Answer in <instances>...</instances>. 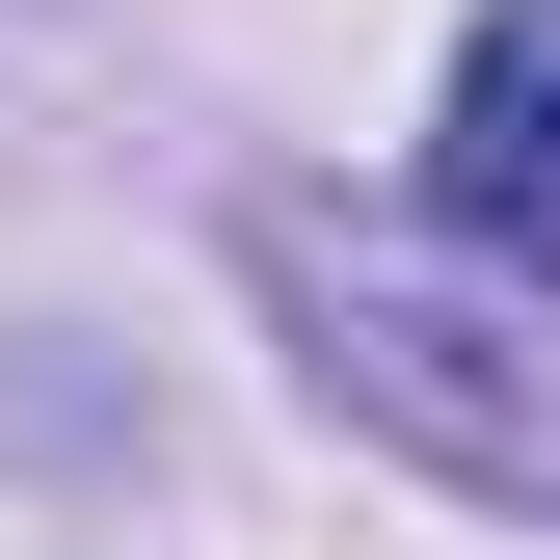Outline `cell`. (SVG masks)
Segmentation results:
<instances>
[{
    "instance_id": "cell-1",
    "label": "cell",
    "mask_w": 560,
    "mask_h": 560,
    "mask_svg": "<svg viewBox=\"0 0 560 560\" xmlns=\"http://www.w3.org/2000/svg\"><path fill=\"white\" fill-rule=\"evenodd\" d=\"M267 294H294V347H320L347 428H400L428 480H480V508H560V347H534V320L428 294V267L347 241V214H267Z\"/></svg>"
},
{
    "instance_id": "cell-2",
    "label": "cell",
    "mask_w": 560,
    "mask_h": 560,
    "mask_svg": "<svg viewBox=\"0 0 560 560\" xmlns=\"http://www.w3.org/2000/svg\"><path fill=\"white\" fill-rule=\"evenodd\" d=\"M428 187H454V241L508 267V294H560V0H480V27H454Z\"/></svg>"
}]
</instances>
